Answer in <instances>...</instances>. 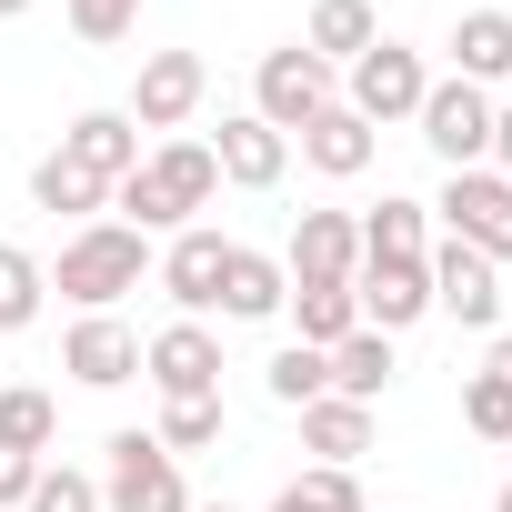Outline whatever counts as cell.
I'll use <instances>...</instances> for the list:
<instances>
[{
  "label": "cell",
  "mask_w": 512,
  "mask_h": 512,
  "mask_svg": "<svg viewBox=\"0 0 512 512\" xmlns=\"http://www.w3.org/2000/svg\"><path fill=\"white\" fill-rule=\"evenodd\" d=\"M492 512H512V482H502V502H492Z\"/></svg>",
  "instance_id": "f35d334b"
},
{
  "label": "cell",
  "mask_w": 512,
  "mask_h": 512,
  "mask_svg": "<svg viewBox=\"0 0 512 512\" xmlns=\"http://www.w3.org/2000/svg\"><path fill=\"white\" fill-rule=\"evenodd\" d=\"M412 121H422V141H432L452 171H482V161H492V91H472V81H432Z\"/></svg>",
  "instance_id": "ba28073f"
},
{
  "label": "cell",
  "mask_w": 512,
  "mask_h": 512,
  "mask_svg": "<svg viewBox=\"0 0 512 512\" xmlns=\"http://www.w3.org/2000/svg\"><path fill=\"white\" fill-rule=\"evenodd\" d=\"M71 31L81 41H131L141 31V0H71Z\"/></svg>",
  "instance_id": "d6a6232c"
},
{
  "label": "cell",
  "mask_w": 512,
  "mask_h": 512,
  "mask_svg": "<svg viewBox=\"0 0 512 512\" xmlns=\"http://www.w3.org/2000/svg\"><path fill=\"white\" fill-rule=\"evenodd\" d=\"M101 452H111L101 462V512H191V482L151 432H111Z\"/></svg>",
  "instance_id": "3957f363"
},
{
  "label": "cell",
  "mask_w": 512,
  "mask_h": 512,
  "mask_svg": "<svg viewBox=\"0 0 512 512\" xmlns=\"http://www.w3.org/2000/svg\"><path fill=\"white\" fill-rule=\"evenodd\" d=\"M61 161H81L101 191H121V181L141 171V131H131V111H81V121L61 131Z\"/></svg>",
  "instance_id": "5bb4252c"
},
{
  "label": "cell",
  "mask_w": 512,
  "mask_h": 512,
  "mask_svg": "<svg viewBox=\"0 0 512 512\" xmlns=\"http://www.w3.org/2000/svg\"><path fill=\"white\" fill-rule=\"evenodd\" d=\"M221 262H231V241L191 221V231H181V241L161 251V292H171L181 312H211V302H221Z\"/></svg>",
  "instance_id": "2e32d148"
},
{
  "label": "cell",
  "mask_w": 512,
  "mask_h": 512,
  "mask_svg": "<svg viewBox=\"0 0 512 512\" xmlns=\"http://www.w3.org/2000/svg\"><path fill=\"white\" fill-rule=\"evenodd\" d=\"M372 41H382L372 0H312V31H302V51H312V61H362Z\"/></svg>",
  "instance_id": "7402d4cb"
},
{
  "label": "cell",
  "mask_w": 512,
  "mask_h": 512,
  "mask_svg": "<svg viewBox=\"0 0 512 512\" xmlns=\"http://www.w3.org/2000/svg\"><path fill=\"white\" fill-rule=\"evenodd\" d=\"M151 442H161L171 462H181V452H211V442H221V392H211V402H171Z\"/></svg>",
  "instance_id": "f546056e"
},
{
  "label": "cell",
  "mask_w": 512,
  "mask_h": 512,
  "mask_svg": "<svg viewBox=\"0 0 512 512\" xmlns=\"http://www.w3.org/2000/svg\"><path fill=\"white\" fill-rule=\"evenodd\" d=\"M21 512H101V482H91V472H51V462H41V482H31V502H21Z\"/></svg>",
  "instance_id": "1f68e13d"
},
{
  "label": "cell",
  "mask_w": 512,
  "mask_h": 512,
  "mask_svg": "<svg viewBox=\"0 0 512 512\" xmlns=\"http://www.w3.org/2000/svg\"><path fill=\"white\" fill-rule=\"evenodd\" d=\"M282 272H292V282H352V272H362V221H352V211H302Z\"/></svg>",
  "instance_id": "4fadbf2b"
},
{
  "label": "cell",
  "mask_w": 512,
  "mask_h": 512,
  "mask_svg": "<svg viewBox=\"0 0 512 512\" xmlns=\"http://www.w3.org/2000/svg\"><path fill=\"white\" fill-rule=\"evenodd\" d=\"M422 272H432V312H452L462 332H502V262H482L472 241H442L422 251Z\"/></svg>",
  "instance_id": "8992f818"
},
{
  "label": "cell",
  "mask_w": 512,
  "mask_h": 512,
  "mask_svg": "<svg viewBox=\"0 0 512 512\" xmlns=\"http://www.w3.org/2000/svg\"><path fill=\"white\" fill-rule=\"evenodd\" d=\"M322 362H332V392H342V402H362V412H372V392H382V382H392V332H352V342H332V352H322Z\"/></svg>",
  "instance_id": "603a6c76"
},
{
  "label": "cell",
  "mask_w": 512,
  "mask_h": 512,
  "mask_svg": "<svg viewBox=\"0 0 512 512\" xmlns=\"http://www.w3.org/2000/svg\"><path fill=\"white\" fill-rule=\"evenodd\" d=\"M462 422H472L482 442H512V382H492V372H472V382H462Z\"/></svg>",
  "instance_id": "4dcf8cb0"
},
{
  "label": "cell",
  "mask_w": 512,
  "mask_h": 512,
  "mask_svg": "<svg viewBox=\"0 0 512 512\" xmlns=\"http://www.w3.org/2000/svg\"><path fill=\"white\" fill-rule=\"evenodd\" d=\"M282 292H292V272L272 262V251H241V241H231V262H221V302H211V312H231V322H272Z\"/></svg>",
  "instance_id": "e0dca14e"
},
{
  "label": "cell",
  "mask_w": 512,
  "mask_h": 512,
  "mask_svg": "<svg viewBox=\"0 0 512 512\" xmlns=\"http://www.w3.org/2000/svg\"><path fill=\"white\" fill-rule=\"evenodd\" d=\"M422 91H432L422 51H402V41H372V51L352 61V91H342V111H362V121L382 131V121H412V111H422Z\"/></svg>",
  "instance_id": "52a82bcc"
},
{
  "label": "cell",
  "mask_w": 512,
  "mask_h": 512,
  "mask_svg": "<svg viewBox=\"0 0 512 512\" xmlns=\"http://www.w3.org/2000/svg\"><path fill=\"white\" fill-rule=\"evenodd\" d=\"M21 11H31V0H0V21H21Z\"/></svg>",
  "instance_id": "8d00e7d4"
},
{
  "label": "cell",
  "mask_w": 512,
  "mask_h": 512,
  "mask_svg": "<svg viewBox=\"0 0 512 512\" xmlns=\"http://www.w3.org/2000/svg\"><path fill=\"white\" fill-rule=\"evenodd\" d=\"M51 432H61L51 392H31V382H11V392H0V442H11V452H51Z\"/></svg>",
  "instance_id": "484cf974"
},
{
  "label": "cell",
  "mask_w": 512,
  "mask_h": 512,
  "mask_svg": "<svg viewBox=\"0 0 512 512\" xmlns=\"http://www.w3.org/2000/svg\"><path fill=\"white\" fill-rule=\"evenodd\" d=\"M221 191V161H211V141H161V151H141V171L111 191L121 211H131V231H191V211Z\"/></svg>",
  "instance_id": "6da1fadb"
},
{
  "label": "cell",
  "mask_w": 512,
  "mask_h": 512,
  "mask_svg": "<svg viewBox=\"0 0 512 512\" xmlns=\"http://www.w3.org/2000/svg\"><path fill=\"white\" fill-rule=\"evenodd\" d=\"M141 262H151V241H141L131 221H91V231H71V241H61L51 292H71L81 312H111L121 292H141Z\"/></svg>",
  "instance_id": "7a4b0ae2"
},
{
  "label": "cell",
  "mask_w": 512,
  "mask_h": 512,
  "mask_svg": "<svg viewBox=\"0 0 512 512\" xmlns=\"http://www.w3.org/2000/svg\"><path fill=\"white\" fill-rule=\"evenodd\" d=\"M492 171L512 181V111H492Z\"/></svg>",
  "instance_id": "e575fe53"
},
{
  "label": "cell",
  "mask_w": 512,
  "mask_h": 512,
  "mask_svg": "<svg viewBox=\"0 0 512 512\" xmlns=\"http://www.w3.org/2000/svg\"><path fill=\"white\" fill-rule=\"evenodd\" d=\"M262 382H272V402H282V412H302V402H322V392H332V362H322L312 342H292V352H272V372H262Z\"/></svg>",
  "instance_id": "4316f807"
},
{
  "label": "cell",
  "mask_w": 512,
  "mask_h": 512,
  "mask_svg": "<svg viewBox=\"0 0 512 512\" xmlns=\"http://www.w3.org/2000/svg\"><path fill=\"white\" fill-rule=\"evenodd\" d=\"M432 221H442L452 241H472L482 262H512V181H502V171H452L442 201H432Z\"/></svg>",
  "instance_id": "5b68a950"
},
{
  "label": "cell",
  "mask_w": 512,
  "mask_h": 512,
  "mask_svg": "<svg viewBox=\"0 0 512 512\" xmlns=\"http://www.w3.org/2000/svg\"><path fill=\"white\" fill-rule=\"evenodd\" d=\"M61 372H71V382H91V392H121V382L141 372V332H131V322H111V312H91V322H71Z\"/></svg>",
  "instance_id": "7c38bea8"
},
{
  "label": "cell",
  "mask_w": 512,
  "mask_h": 512,
  "mask_svg": "<svg viewBox=\"0 0 512 512\" xmlns=\"http://www.w3.org/2000/svg\"><path fill=\"white\" fill-rule=\"evenodd\" d=\"M31 201H41V211H101L111 191H101V181H91L81 161H61V151H51V161L31 171Z\"/></svg>",
  "instance_id": "83f0119b"
},
{
  "label": "cell",
  "mask_w": 512,
  "mask_h": 512,
  "mask_svg": "<svg viewBox=\"0 0 512 512\" xmlns=\"http://www.w3.org/2000/svg\"><path fill=\"white\" fill-rule=\"evenodd\" d=\"M272 512H362V482L352 472H332V462H312L302 482H282V502Z\"/></svg>",
  "instance_id": "f1b7e54d"
},
{
  "label": "cell",
  "mask_w": 512,
  "mask_h": 512,
  "mask_svg": "<svg viewBox=\"0 0 512 512\" xmlns=\"http://www.w3.org/2000/svg\"><path fill=\"white\" fill-rule=\"evenodd\" d=\"M352 302H362V332H412L432 312V272L422 262H362L352 272Z\"/></svg>",
  "instance_id": "8fae6325"
},
{
  "label": "cell",
  "mask_w": 512,
  "mask_h": 512,
  "mask_svg": "<svg viewBox=\"0 0 512 512\" xmlns=\"http://www.w3.org/2000/svg\"><path fill=\"white\" fill-rule=\"evenodd\" d=\"M211 161H221V181H231V191H272V181L292 171V141H282L262 111H241V121H221Z\"/></svg>",
  "instance_id": "9a60e30c"
},
{
  "label": "cell",
  "mask_w": 512,
  "mask_h": 512,
  "mask_svg": "<svg viewBox=\"0 0 512 512\" xmlns=\"http://www.w3.org/2000/svg\"><path fill=\"white\" fill-rule=\"evenodd\" d=\"M502 452H512V442H502Z\"/></svg>",
  "instance_id": "ab89813d"
},
{
  "label": "cell",
  "mask_w": 512,
  "mask_h": 512,
  "mask_svg": "<svg viewBox=\"0 0 512 512\" xmlns=\"http://www.w3.org/2000/svg\"><path fill=\"white\" fill-rule=\"evenodd\" d=\"M191 512H231V502H191Z\"/></svg>",
  "instance_id": "74e56055"
},
{
  "label": "cell",
  "mask_w": 512,
  "mask_h": 512,
  "mask_svg": "<svg viewBox=\"0 0 512 512\" xmlns=\"http://www.w3.org/2000/svg\"><path fill=\"white\" fill-rule=\"evenodd\" d=\"M302 161H312V171H332V181H352V171H372V121L332 101L322 121H302Z\"/></svg>",
  "instance_id": "ac0fdd59"
},
{
  "label": "cell",
  "mask_w": 512,
  "mask_h": 512,
  "mask_svg": "<svg viewBox=\"0 0 512 512\" xmlns=\"http://www.w3.org/2000/svg\"><path fill=\"white\" fill-rule=\"evenodd\" d=\"M302 442H312L332 472H352V462L372 452V412H362V402H342V392H322V402H302Z\"/></svg>",
  "instance_id": "ffe728a7"
},
{
  "label": "cell",
  "mask_w": 512,
  "mask_h": 512,
  "mask_svg": "<svg viewBox=\"0 0 512 512\" xmlns=\"http://www.w3.org/2000/svg\"><path fill=\"white\" fill-rule=\"evenodd\" d=\"M141 372L161 382V402H211V392H221V342H211L201 322H171V332L141 342Z\"/></svg>",
  "instance_id": "30bf717a"
},
{
  "label": "cell",
  "mask_w": 512,
  "mask_h": 512,
  "mask_svg": "<svg viewBox=\"0 0 512 512\" xmlns=\"http://www.w3.org/2000/svg\"><path fill=\"white\" fill-rule=\"evenodd\" d=\"M31 482H41V452H11V442H0V502H31Z\"/></svg>",
  "instance_id": "836d02e7"
},
{
  "label": "cell",
  "mask_w": 512,
  "mask_h": 512,
  "mask_svg": "<svg viewBox=\"0 0 512 512\" xmlns=\"http://www.w3.org/2000/svg\"><path fill=\"white\" fill-rule=\"evenodd\" d=\"M342 91H332V61H312L302 41H282V51H262V71H251V111H262L282 141L302 131V121H322Z\"/></svg>",
  "instance_id": "277c9868"
},
{
  "label": "cell",
  "mask_w": 512,
  "mask_h": 512,
  "mask_svg": "<svg viewBox=\"0 0 512 512\" xmlns=\"http://www.w3.org/2000/svg\"><path fill=\"white\" fill-rule=\"evenodd\" d=\"M201 91H211L201 51H151L141 81H131V131H181V121L201 111Z\"/></svg>",
  "instance_id": "9c48e42d"
},
{
  "label": "cell",
  "mask_w": 512,
  "mask_h": 512,
  "mask_svg": "<svg viewBox=\"0 0 512 512\" xmlns=\"http://www.w3.org/2000/svg\"><path fill=\"white\" fill-rule=\"evenodd\" d=\"M492 382H512V332H492V362H482Z\"/></svg>",
  "instance_id": "d590c367"
},
{
  "label": "cell",
  "mask_w": 512,
  "mask_h": 512,
  "mask_svg": "<svg viewBox=\"0 0 512 512\" xmlns=\"http://www.w3.org/2000/svg\"><path fill=\"white\" fill-rule=\"evenodd\" d=\"M41 292H51V272L31 262L21 241H0V332H31L41 322Z\"/></svg>",
  "instance_id": "d4e9b609"
},
{
  "label": "cell",
  "mask_w": 512,
  "mask_h": 512,
  "mask_svg": "<svg viewBox=\"0 0 512 512\" xmlns=\"http://www.w3.org/2000/svg\"><path fill=\"white\" fill-rule=\"evenodd\" d=\"M422 241H432V201H382L362 221V262H422Z\"/></svg>",
  "instance_id": "cb8c5ba5"
},
{
  "label": "cell",
  "mask_w": 512,
  "mask_h": 512,
  "mask_svg": "<svg viewBox=\"0 0 512 512\" xmlns=\"http://www.w3.org/2000/svg\"><path fill=\"white\" fill-rule=\"evenodd\" d=\"M282 312L302 322V342H312V352H332V342H352V332H362L352 282H292V292H282Z\"/></svg>",
  "instance_id": "d6986e66"
},
{
  "label": "cell",
  "mask_w": 512,
  "mask_h": 512,
  "mask_svg": "<svg viewBox=\"0 0 512 512\" xmlns=\"http://www.w3.org/2000/svg\"><path fill=\"white\" fill-rule=\"evenodd\" d=\"M452 81H512V11H462V31H452Z\"/></svg>",
  "instance_id": "44dd1931"
}]
</instances>
